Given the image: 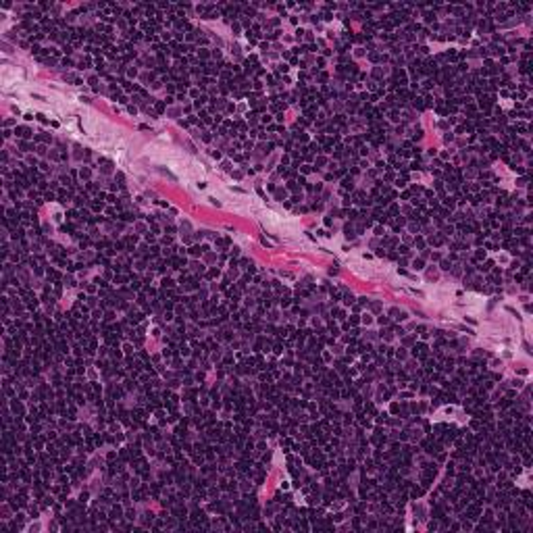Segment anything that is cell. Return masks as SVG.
<instances>
[{
	"label": "cell",
	"instance_id": "1",
	"mask_svg": "<svg viewBox=\"0 0 533 533\" xmlns=\"http://www.w3.org/2000/svg\"><path fill=\"white\" fill-rule=\"evenodd\" d=\"M3 83H5V88L11 90V88H17L19 83H21V75L17 71H13L11 67H5V71H3Z\"/></svg>",
	"mask_w": 533,
	"mask_h": 533
}]
</instances>
